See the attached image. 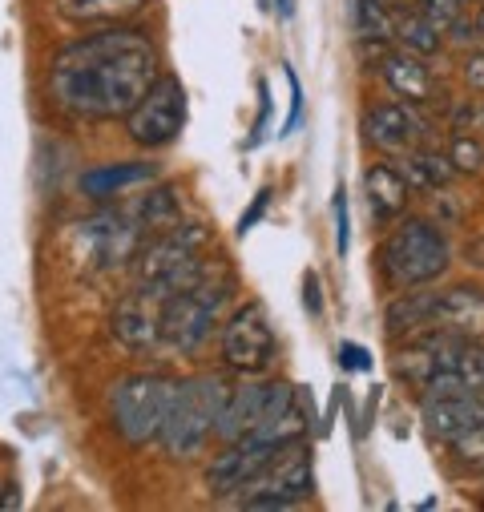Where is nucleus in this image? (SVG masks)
<instances>
[{"mask_svg": "<svg viewBox=\"0 0 484 512\" xmlns=\"http://www.w3.org/2000/svg\"><path fill=\"white\" fill-rule=\"evenodd\" d=\"M158 81V49L146 29L101 25L73 37L49 61V93L57 109L81 121L126 117Z\"/></svg>", "mask_w": 484, "mask_h": 512, "instance_id": "nucleus-1", "label": "nucleus"}, {"mask_svg": "<svg viewBox=\"0 0 484 512\" xmlns=\"http://www.w3.org/2000/svg\"><path fill=\"white\" fill-rule=\"evenodd\" d=\"M396 375L412 392H420V400L456 396V392H480L484 396V343L464 339V335H448V331L412 335L396 351Z\"/></svg>", "mask_w": 484, "mask_h": 512, "instance_id": "nucleus-2", "label": "nucleus"}, {"mask_svg": "<svg viewBox=\"0 0 484 512\" xmlns=\"http://www.w3.org/2000/svg\"><path fill=\"white\" fill-rule=\"evenodd\" d=\"M222 444L226 440H267V444H303L307 436V408L299 388H291L287 379H263L255 375V383H242L234 388L222 404L218 416V432Z\"/></svg>", "mask_w": 484, "mask_h": 512, "instance_id": "nucleus-3", "label": "nucleus"}, {"mask_svg": "<svg viewBox=\"0 0 484 512\" xmlns=\"http://www.w3.org/2000/svg\"><path fill=\"white\" fill-rule=\"evenodd\" d=\"M230 388L222 375H190L174 383V396L158 432V444L170 460H194L218 432V416Z\"/></svg>", "mask_w": 484, "mask_h": 512, "instance_id": "nucleus-4", "label": "nucleus"}, {"mask_svg": "<svg viewBox=\"0 0 484 512\" xmlns=\"http://www.w3.org/2000/svg\"><path fill=\"white\" fill-rule=\"evenodd\" d=\"M206 230L198 222L170 226L166 234L150 238L134 259V291L166 303L170 295L186 291L206 271Z\"/></svg>", "mask_w": 484, "mask_h": 512, "instance_id": "nucleus-5", "label": "nucleus"}, {"mask_svg": "<svg viewBox=\"0 0 484 512\" xmlns=\"http://www.w3.org/2000/svg\"><path fill=\"white\" fill-rule=\"evenodd\" d=\"M230 295H234V275L222 263H206V271L186 291L162 303V343L174 351H198L210 339Z\"/></svg>", "mask_w": 484, "mask_h": 512, "instance_id": "nucleus-6", "label": "nucleus"}, {"mask_svg": "<svg viewBox=\"0 0 484 512\" xmlns=\"http://www.w3.org/2000/svg\"><path fill=\"white\" fill-rule=\"evenodd\" d=\"M452 267V242L440 226L424 218H404L388 230L380 246V271L396 291L428 287Z\"/></svg>", "mask_w": 484, "mask_h": 512, "instance_id": "nucleus-7", "label": "nucleus"}, {"mask_svg": "<svg viewBox=\"0 0 484 512\" xmlns=\"http://www.w3.org/2000/svg\"><path fill=\"white\" fill-rule=\"evenodd\" d=\"M174 383L170 375L162 371H138V375H126L113 383L109 392V420H113V432L134 444V448H146L158 440L162 432V420H166V408H170V396H174Z\"/></svg>", "mask_w": 484, "mask_h": 512, "instance_id": "nucleus-8", "label": "nucleus"}, {"mask_svg": "<svg viewBox=\"0 0 484 512\" xmlns=\"http://www.w3.org/2000/svg\"><path fill=\"white\" fill-rule=\"evenodd\" d=\"M424 432L452 448L460 464L472 472H484V396L480 392H456V396H428L420 408Z\"/></svg>", "mask_w": 484, "mask_h": 512, "instance_id": "nucleus-9", "label": "nucleus"}, {"mask_svg": "<svg viewBox=\"0 0 484 512\" xmlns=\"http://www.w3.org/2000/svg\"><path fill=\"white\" fill-rule=\"evenodd\" d=\"M73 238H77V250H85V263L97 267V271H109V267H126L138 259V250L154 238L126 206L121 210H109V214H97V218H85L73 226Z\"/></svg>", "mask_w": 484, "mask_h": 512, "instance_id": "nucleus-10", "label": "nucleus"}, {"mask_svg": "<svg viewBox=\"0 0 484 512\" xmlns=\"http://www.w3.org/2000/svg\"><path fill=\"white\" fill-rule=\"evenodd\" d=\"M186 125V89L178 77H162L146 89V97L126 113L130 142L142 150H162L170 146Z\"/></svg>", "mask_w": 484, "mask_h": 512, "instance_id": "nucleus-11", "label": "nucleus"}, {"mask_svg": "<svg viewBox=\"0 0 484 512\" xmlns=\"http://www.w3.org/2000/svg\"><path fill=\"white\" fill-rule=\"evenodd\" d=\"M222 359L242 375H267L275 367V327L263 303H242L222 323Z\"/></svg>", "mask_w": 484, "mask_h": 512, "instance_id": "nucleus-12", "label": "nucleus"}, {"mask_svg": "<svg viewBox=\"0 0 484 512\" xmlns=\"http://www.w3.org/2000/svg\"><path fill=\"white\" fill-rule=\"evenodd\" d=\"M315 492V472H311V448L295 444L287 448L275 464H267L247 488L238 492L242 508H295Z\"/></svg>", "mask_w": 484, "mask_h": 512, "instance_id": "nucleus-13", "label": "nucleus"}, {"mask_svg": "<svg viewBox=\"0 0 484 512\" xmlns=\"http://www.w3.org/2000/svg\"><path fill=\"white\" fill-rule=\"evenodd\" d=\"M295 444H267V440H226V448L206 464V492L210 496H238L267 464H275Z\"/></svg>", "mask_w": 484, "mask_h": 512, "instance_id": "nucleus-14", "label": "nucleus"}, {"mask_svg": "<svg viewBox=\"0 0 484 512\" xmlns=\"http://www.w3.org/2000/svg\"><path fill=\"white\" fill-rule=\"evenodd\" d=\"M424 134H428V125L408 101H384L363 113V138L380 154H412L420 150Z\"/></svg>", "mask_w": 484, "mask_h": 512, "instance_id": "nucleus-15", "label": "nucleus"}, {"mask_svg": "<svg viewBox=\"0 0 484 512\" xmlns=\"http://www.w3.org/2000/svg\"><path fill=\"white\" fill-rule=\"evenodd\" d=\"M113 339L126 351H150L162 343V303H154L150 295L134 291L117 303L113 319H109Z\"/></svg>", "mask_w": 484, "mask_h": 512, "instance_id": "nucleus-16", "label": "nucleus"}, {"mask_svg": "<svg viewBox=\"0 0 484 512\" xmlns=\"http://www.w3.org/2000/svg\"><path fill=\"white\" fill-rule=\"evenodd\" d=\"M432 331L484 339V291L480 287L432 291Z\"/></svg>", "mask_w": 484, "mask_h": 512, "instance_id": "nucleus-17", "label": "nucleus"}, {"mask_svg": "<svg viewBox=\"0 0 484 512\" xmlns=\"http://www.w3.org/2000/svg\"><path fill=\"white\" fill-rule=\"evenodd\" d=\"M380 77L384 85L408 101V105H428L436 97V81H432V69H428V57L420 53H408V49H396L380 61Z\"/></svg>", "mask_w": 484, "mask_h": 512, "instance_id": "nucleus-18", "label": "nucleus"}, {"mask_svg": "<svg viewBox=\"0 0 484 512\" xmlns=\"http://www.w3.org/2000/svg\"><path fill=\"white\" fill-rule=\"evenodd\" d=\"M363 190H368V210L380 226L396 222L408 206V178L392 162H376L368 174H363Z\"/></svg>", "mask_w": 484, "mask_h": 512, "instance_id": "nucleus-19", "label": "nucleus"}, {"mask_svg": "<svg viewBox=\"0 0 484 512\" xmlns=\"http://www.w3.org/2000/svg\"><path fill=\"white\" fill-rule=\"evenodd\" d=\"M158 178V166L154 162H109V166H93L81 174V190L89 198H117L134 186H150Z\"/></svg>", "mask_w": 484, "mask_h": 512, "instance_id": "nucleus-20", "label": "nucleus"}, {"mask_svg": "<svg viewBox=\"0 0 484 512\" xmlns=\"http://www.w3.org/2000/svg\"><path fill=\"white\" fill-rule=\"evenodd\" d=\"M146 9V0H57V13L69 25H121Z\"/></svg>", "mask_w": 484, "mask_h": 512, "instance_id": "nucleus-21", "label": "nucleus"}, {"mask_svg": "<svg viewBox=\"0 0 484 512\" xmlns=\"http://www.w3.org/2000/svg\"><path fill=\"white\" fill-rule=\"evenodd\" d=\"M388 331H392V335H404V339L432 331V291L412 287L408 295H400V299L388 307Z\"/></svg>", "mask_w": 484, "mask_h": 512, "instance_id": "nucleus-22", "label": "nucleus"}, {"mask_svg": "<svg viewBox=\"0 0 484 512\" xmlns=\"http://www.w3.org/2000/svg\"><path fill=\"white\" fill-rule=\"evenodd\" d=\"M400 174H404L412 186H420V190H440V186H448V182L456 178L448 154H436V150H412V154H404Z\"/></svg>", "mask_w": 484, "mask_h": 512, "instance_id": "nucleus-23", "label": "nucleus"}, {"mask_svg": "<svg viewBox=\"0 0 484 512\" xmlns=\"http://www.w3.org/2000/svg\"><path fill=\"white\" fill-rule=\"evenodd\" d=\"M351 25L359 41H396V17L384 9V0H351Z\"/></svg>", "mask_w": 484, "mask_h": 512, "instance_id": "nucleus-24", "label": "nucleus"}, {"mask_svg": "<svg viewBox=\"0 0 484 512\" xmlns=\"http://www.w3.org/2000/svg\"><path fill=\"white\" fill-rule=\"evenodd\" d=\"M396 41H400V49H408V53L432 57V53L444 45V33H436L420 13H408V17L396 21Z\"/></svg>", "mask_w": 484, "mask_h": 512, "instance_id": "nucleus-25", "label": "nucleus"}, {"mask_svg": "<svg viewBox=\"0 0 484 512\" xmlns=\"http://www.w3.org/2000/svg\"><path fill=\"white\" fill-rule=\"evenodd\" d=\"M420 5V17L436 29V33H444L448 37V29L464 17V0H416Z\"/></svg>", "mask_w": 484, "mask_h": 512, "instance_id": "nucleus-26", "label": "nucleus"}, {"mask_svg": "<svg viewBox=\"0 0 484 512\" xmlns=\"http://www.w3.org/2000/svg\"><path fill=\"white\" fill-rule=\"evenodd\" d=\"M448 162H452L456 174H476L484 166V146L476 138H468V134H456L452 146H448Z\"/></svg>", "mask_w": 484, "mask_h": 512, "instance_id": "nucleus-27", "label": "nucleus"}, {"mask_svg": "<svg viewBox=\"0 0 484 512\" xmlns=\"http://www.w3.org/2000/svg\"><path fill=\"white\" fill-rule=\"evenodd\" d=\"M331 210H335V250L347 254V246H351V214H347V190L343 186H335Z\"/></svg>", "mask_w": 484, "mask_h": 512, "instance_id": "nucleus-28", "label": "nucleus"}, {"mask_svg": "<svg viewBox=\"0 0 484 512\" xmlns=\"http://www.w3.org/2000/svg\"><path fill=\"white\" fill-rule=\"evenodd\" d=\"M267 202H271V190L263 186V190H259V194L251 198V206H247V214H242V218H238V226H234V234H238V238H242V234H251V230H255V222H259V218L267 214Z\"/></svg>", "mask_w": 484, "mask_h": 512, "instance_id": "nucleus-29", "label": "nucleus"}, {"mask_svg": "<svg viewBox=\"0 0 484 512\" xmlns=\"http://www.w3.org/2000/svg\"><path fill=\"white\" fill-rule=\"evenodd\" d=\"M339 363L347 371H372V351H363L359 343H339Z\"/></svg>", "mask_w": 484, "mask_h": 512, "instance_id": "nucleus-30", "label": "nucleus"}, {"mask_svg": "<svg viewBox=\"0 0 484 512\" xmlns=\"http://www.w3.org/2000/svg\"><path fill=\"white\" fill-rule=\"evenodd\" d=\"M287 85H291V117L283 121V134H291L299 125V117H303V85H299V77L291 69H287Z\"/></svg>", "mask_w": 484, "mask_h": 512, "instance_id": "nucleus-31", "label": "nucleus"}, {"mask_svg": "<svg viewBox=\"0 0 484 512\" xmlns=\"http://www.w3.org/2000/svg\"><path fill=\"white\" fill-rule=\"evenodd\" d=\"M259 121H255V130H251V142H247V150H255L259 142H263V134H267V121H271V93H267V85H259Z\"/></svg>", "mask_w": 484, "mask_h": 512, "instance_id": "nucleus-32", "label": "nucleus"}, {"mask_svg": "<svg viewBox=\"0 0 484 512\" xmlns=\"http://www.w3.org/2000/svg\"><path fill=\"white\" fill-rule=\"evenodd\" d=\"M303 307H307L311 315L323 311V291H319V275H315V271L303 275Z\"/></svg>", "mask_w": 484, "mask_h": 512, "instance_id": "nucleus-33", "label": "nucleus"}, {"mask_svg": "<svg viewBox=\"0 0 484 512\" xmlns=\"http://www.w3.org/2000/svg\"><path fill=\"white\" fill-rule=\"evenodd\" d=\"M464 81H468V89H484V53H472L464 61Z\"/></svg>", "mask_w": 484, "mask_h": 512, "instance_id": "nucleus-34", "label": "nucleus"}, {"mask_svg": "<svg viewBox=\"0 0 484 512\" xmlns=\"http://www.w3.org/2000/svg\"><path fill=\"white\" fill-rule=\"evenodd\" d=\"M448 37H452L456 45H472V41H476V21H464V17H460V21L448 29Z\"/></svg>", "mask_w": 484, "mask_h": 512, "instance_id": "nucleus-35", "label": "nucleus"}, {"mask_svg": "<svg viewBox=\"0 0 484 512\" xmlns=\"http://www.w3.org/2000/svg\"><path fill=\"white\" fill-rule=\"evenodd\" d=\"M271 9H275L283 21H291V17H295V0H271Z\"/></svg>", "mask_w": 484, "mask_h": 512, "instance_id": "nucleus-36", "label": "nucleus"}, {"mask_svg": "<svg viewBox=\"0 0 484 512\" xmlns=\"http://www.w3.org/2000/svg\"><path fill=\"white\" fill-rule=\"evenodd\" d=\"M468 121L476 125V134H484V101H480V105H476V109L468 113Z\"/></svg>", "mask_w": 484, "mask_h": 512, "instance_id": "nucleus-37", "label": "nucleus"}, {"mask_svg": "<svg viewBox=\"0 0 484 512\" xmlns=\"http://www.w3.org/2000/svg\"><path fill=\"white\" fill-rule=\"evenodd\" d=\"M476 37H484V5H480V13H476Z\"/></svg>", "mask_w": 484, "mask_h": 512, "instance_id": "nucleus-38", "label": "nucleus"}, {"mask_svg": "<svg viewBox=\"0 0 484 512\" xmlns=\"http://www.w3.org/2000/svg\"><path fill=\"white\" fill-rule=\"evenodd\" d=\"M400 5H416V0H400Z\"/></svg>", "mask_w": 484, "mask_h": 512, "instance_id": "nucleus-39", "label": "nucleus"}, {"mask_svg": "<svg viewBox=\"0 0 484 512\" xmlns=\"http://www.w3.org/2000/svg\"><path fill=\"white\" fill-rule=\"evenodd\" d=\"M263 9H271V5H267V0H263Z\"/></svg>", "mask_w": 484, "mask_h": 512, "instance_id": "nucleus-40", "label": "nucleus"}]
</instances>
